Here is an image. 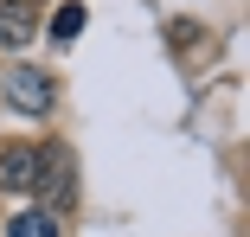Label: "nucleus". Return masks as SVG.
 <instances>
[{
    "mask_svg": "<svg viewBox=\"0 0 250 237\" xmlns=\"http://www.w3.org/2000/svg\"><path fill=\"white\" fill-rule=\"evenodd\" d=\"M32 193H45V212H71L77 205V160H71L64 141L39 148V186Z\"/></svg>",
    "mask_w": 250,
    "mask_h": 237,
    "instance_id": "obj_1",
    "label": "nucleus"
},
{
    "mask_svg": "<svg viewBox=\"0 0 250 237\" xmlns=\"http://www.w3.org/2000/svg\"><path fill=\"white\" fill-rule=\"evenodd\" d=\"M0 97H7V109H20V116H52L58 83L45 71H32V64H13L7 77H0Z\"/></svg>",
    "mask_w": 250,
    "mask_h": 237,
    "instance_id": "obj_2",
    "label": "nucleus"
},
{
    "mask_svg": "<svg viewBox=\"0 0 250 237\" xmlns=\"http://www.w3.org/2000/svg\"><path fill=\"white\" fill-rule=\"evenodd\" d=\"M39 39V0H0V45L20 52Z\"/></svg>",
    "mask_w": 250,
    "mask_h": 237,
    "instance_id": "obj_3",
    "label": "nucleus"
},
{
    "mask_svg": "<svg viewBox=\"0 0 250 237\" xmlns=\"http://www.w3.org/2000/svg\"><path fill=\"white\" fill-rule=\"evenodd\" d=\"M39 186V148H0V193H32Z\"/></svg>",
    "mask_w": 250,
    "mask_h": 237,
    "instance_id": "obj_4",
    "label": "nucleus"
},
{
    "mask_svg": "<svg viewBox=\"0 0 250 237\" xmlns=\"http://www.w3.org/2000/svg\"><path fill=\"white\" fill-rule=\"evenodd\" d=\"M7 237H58V212H45V205H26V212H13Z\"/></svg>",
    "mask_w": 250,
    "mask_h": 237,
    "instance_id": "obj_5",
    "label": "nucleus"
},
{
    "mask_svg": "<svg viewBox=\"0 0 250 237\" xmlns=\"http://www.w3.org/2000/svg\"><path fill=\"white\" fill-rule=\"evenodd\" d=\"M77 32H83V0H64V7L52 13V39H58V45H71Z\"/></svg>",
    "mask_w": 250,
    "mask_h": 237,
    "instance_id": "obj_6",
    "label": "nucleus"
},
{
    "mask_svg": "<svg viewBox=\"0 0 250 237\" xmlns=\"http://www.w3.org/2000/svg\"><path fill=\"white\" fill-rule=\"evenodd\" d=\"M167 39H173V45H192V39H199V26H192V20H173V26H167Z\"/></svg>",
    "mask_w": 250,
    "mask_h": 237,
    "instance_id": "obj_7",
    "label": "nucleus"
}]
</instances>
